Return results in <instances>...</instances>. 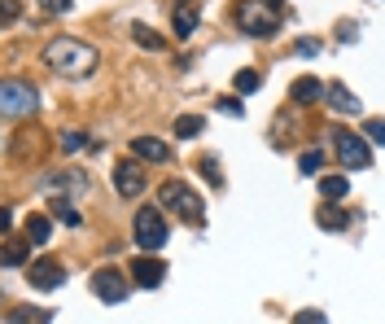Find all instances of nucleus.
Masks as SVG:
<instances>
[{
  "label": "nucleus",
  "mask_w": 385,
  "mask_h": 324,
  "mask_svg": "<svg viewBox=\"0 0 385 324\" xmlns=\"http://www.w3.org/2000/svg\"><path fill=\"white\" fill-rule=\"evenodd\" d=\"M96 48L88 40H75V36H57V40H48L44 44V66L61 75V79H83V75H92L96 71Z\"/></svg>",
  "instance_id": "f257e3e1"
},
{
  "label": "nucleus",
  "mask_w": 385,
  "mask_h": 324,
  "mask_svg": "<svg viewBox=\"0 0 385 324\" xmlns=\"http://www.w3.org/2000/svg\"><path fill=\"white\" fill-rule=\"evenodd\" d=\"M232 18L245 36L254 40H272L280 22H284V0H237V9H232Z\"/></svg>",
  "instance_id": "f03ea898"
},
{
  "label": "nucleus",
  "mask_w": 385,
  "mask_h": 324,
  "mask_svg": "<svg viewBox=\"0 0 385 324\" xmlns=\"http://www.w3.org/2000/svg\"><path fill=\"white\" fill-rule=\"evenodd\" d=\"M158 198H162V206L171 210V215H180L184 223H202V219H206L202 198H197L189 184H180V180H166V184L158 189Z\"/></svg>",
  "instance_id": "7ed1b4c3"
},
{
  "label": "nucleus",
  "mask_w": 385,
  "mask_h": 324,
  "mask_svg": "<svg viewBox=\"0 0 385 324\" xmlns=\"http://www.w3.org/2000/svg\"><path fill=\"white\" fill-rule=\"evenodd\" d=\"M40 110V92L22 79H0V115L5 119H27Z\"/></svg>",
  "instance_id": "20e7f679"
},
{
  "label": "nucleus",
  "mask_w": 385,
  "mask_h": 324,
  "mask_svg": "<svg viewBox=\"0 0 385 324\" xmlns=\"http://www.w3.org/2000/svg\"><path fill=\"white\" fill-rule=\"evenodd\" d=\"M131 233H136V246L145 254H154L166 246V237H171V228H166V219H162V210L158 206H145L136 210V219H131Z\"/></svg>",
  "instance_id": "39448f33"
},
{
  "label": "nucleus",
  "mask_w": 385,
  "mask_h": 324,
  "mask_svg": "<svg viewBox=\"0 0 385 324\" xmlns=\"http://www.w3.org/2000/svg\"><path fill=\"white\" fill-rule=\"evenodd\" d=\"M333 145H337V158L346 171H368L372 167V149L355 136V132H342V127H333Z\"/></svg>",
  "instance_id": "423d86ee"
},
{
  "label": "nucleus",
  "mask_w": 385,
  "mask_h": 324,
  "mask_svg": "<svg viewBox=\"0 0 385 324\" xmlns=\"http://www.w3.org/2000/svg\"><path fill=\"white\" fill-rule=\"evenodd\" d=\"M92 294L101 302H123L127 298V277L119 267H96L92 272Z\"/></svg>",
  "instance_id": "0eeeda50"
},
{
  "label": "nucleus",
  "mask_w": 385,
  "mask_h": 324,
  "mask_svg": "<svg viewBox=\"0 0 385 324\" xmlns=\"http://www.w3.org/2000/svg\"><path fill=\"white\" fill-rule=\"evenodd\" d=\"M48 198H57V193H71V202L79 198V193H88V175H83L79 167H66V171H53V175H44V184H40Z\"/></svg>",
  "instance_id": "6e6552de"
},
{
  "label": "nucleus",
  "mask_w": 385,
  "mask_h": 324,
  "mask_svg": "<svg viewBox=\"0 0 385 324\" xmlns=\"http://www.w3.org/2000/svg\"><path fill=\"white\" fill-rule=\"evenodd\" d=\"M114 189H119V198H140L145 193V167L136 158H127L114 167Z\"/></svg>",
  "instance_id": "1a4fd4ad"
},
{
  "label": "nucleus",
  "mask_w": 385,
  "mask_h": 324,
  "mask_svg": "<svg viewBox=\"0 0 385 324\" xmlns=\"http://www.w3.org/2000/svg\"><path fill=\"white\" fill-rule=\"evenodd\" d=\"M27 281L36 285V289H61L66 285V267L53 263V258H44V263H31L27 267Z\"/></svg>",
  "instance_id": "9d476101"
},
{
  "label": "nucleus",
  "mask_w": 385,
  "mask_h": 324,
  "mask_svg": "<svg viewBox=\"0 0 385 324\" xmlns=\"http://www.w3.org/2000/svg\"><path fill=\"white\" fill-rule=\"evenodd\" d=\"M197 18H202V5H197V0H180L175 13H171V31H175V40H189L193 31H197Z\"/></svg>",
  "instance_id": "9b49d317"
},
{
  "label": "nucleus",
  "mask_w": 385,
  "mask_h": 324,
  "mask_svg": "<svg viewBox=\"0 0 385 324\" xmlns=\"http://www.w3.org/2000/svg\"><path fill=\"white\" fill-rule=\"evenodd\" d=\"M131 277H136V285L140 289H158L162 281H166V263L162 258H136V263H131Z\"/></svg>",
  "instance_id": "f8f14e48"
},
{
  "label": "nucleus",
  "mask_w": 385,
  "mask_h": 324,
  "mask_svg": "<svg viewBox=\"0 0 385 324\" xmlns=\"http://www.w3.org/2000/svg\"><path fill=\"white\" fill-rule=\"evenodd\" d=\"M289 96H293L298 105H315V101H324V84L315 75H298L293 88H289Z\"/></svg>",
  "instance_id": "ddd939ff"
},
{
  "label": "nucleus",
  "mask_w": 385,
  "mask_h": 324,
  "mask_svg": "<svg viewBox=\"0 0 385 324\" xmlns=\"http://www.w3.org/2000/svg\"><path fill=\"white\" fill-rule=\"evenodd\" d=\"M324 101L337 110V115H359V96L346 84H324Z\"/></svg>",
  "instance_id": "4468645a"
},
{
  "label": "nucleus",
  "mask_w": 385,
  "mask_h": 324,
  "mask_svg": "<svg viewBox=\"0 0 385 324\" xmlns=\"http://www.w3.org/2000/svg\"><path fill=\"white\" fill-rule=\"evenodd\" d=\"M131 154L145 158V162H166V158H171V145L158 140V136H136V140H131Z\"/></svg>",
  "instance_id": "2eb2a0df"
},
{
  "label": "nucleus",
  "mask_w": 385,
  "mask_h": 324,
  "mask_svg": "<svg viewBox=\"0 0 385 324\" xmlns=\"http://www.w3.org/2000/svg\"><path fill=\"white\" fill-rule=\"evenodd\" d=\"M27 254H31V241L27 237H13L0 246V267H27Z\"/></svg>",
  "instance_id": "dca6fc26"
},
{
  "label": "nucleus",
  "mask_w": 385,
  "mask_h": 324,
  "mask_svg": "<svg viewBox=\"0 0 385 324\" xmlns=\"http://www.w3.org/2000/svg\"><path fill=\"white\" fill-rule=\"evenodd\" d=\"M27 241H31V246H48V241H53V219L36 210V215L27 219Z\"/></svg>",
  "instance_id": "f3484780"
},
{
  "label": "nucleus",
  "mask_w": 385,
  "mask_h": 324,
  "mask_svg": "<svg viewBox=\"0 0 385 324\" xmlns=\"http://www.w3.org/2000/svg\"><path fill=\"white\" fill-rule=\"evenodd\" d=\"M53 219H57V223H66V228H79V223H83L79 206H71V198H61V193L53 198Z\"/></svg>",
  "instance_id": "a211bd4d"
},
{
  "label": "nucleus",
  "mask_w": 385,
  "mask_h": 324,
  "mask_svg": "<svg viewBox=\"0 0 385 324\" xmlns=\"http://www.w3.org/2000/svg\"><path fill=\"white\" fill-rule=\"evenodd\" d=\"M346 193H350V180H346V175H320V198L342 202Z\"/></svg>",
  "instance_id": "6ab92c4d"
},
{
  "label": "nucleus",
  "mask_w": 385,
  "mask_h": 324,
  "mask_svg": "<svg viewBox=\"0 0 385 324\" xmlns=\"http://www.w3.org/2000/svg\"><path fill=\"white\" fill-rule=\"evenodd\" d=\"M315 219H320V223H324L328 233H342L346 223H350V215H346L342 206H333V202H324V206H320V215H315Z\"/></svg>",
  "instance_id": "aec40b11"
},
{
  "label": "nucleus",
  "mask_w": 385,
  "mask_h": 324,
  "mask_svg": "<svg viewBox=\"0 0 385 324\" xmlns=\"http://www.w3.org/2000/svg\"><path fill=\"white\" fill-rule=\"evenodd\" d=\"M202 127H206L202 115H180V119H175V136H180V140H197V136H202Z\"/></svg>",
  "instance_id": "412c9836"
},
{
  "label": "nucleus",
  "mask_w": 385,
  "mask_h": 324,
  "mask_svg": "<svg viewBox=\"0 0 385 324\" xmlns=\"http://www.w3.org/2000/svg\"><path fill=\"white\" fill-rule=\"evenodd\" d=\"M259 84H263V75H259V71H237V75H232V88H237L241 96L259 92Z\"/></svg>",
  "instance_id": "4be33fe9"
},
{
  "label": "nucleus",
  "mask_w": 385,
  "mask_h": 324,
  "mask_svg": "<svg viewBox=\"0 0 385 324\" xmlns=\"http://www.w3.org/2000/svg\"><path fill=\"white\" fill-rule=\"evenodd\" d=\"M320 167H324V149H307L303 158H298V171L303 175H320Z\"/></svg>",
  "instance_id": "5701e85b"
},
{
  "label": "nucleus",
  "mask_w": 385,
  "mask_h": 324,
  "mask_svg": "<svg viewBox=\"0 0 385 324\" xmlns=\"http://www.w3.org/2000/svg\"><path fill=\"white\" fill-rule=\"evenodd\" d=\"M57 145H61V154H79L83 145H88V136H83L79 127H71V132H61V140H57Z\"/></svg>",
  "instance_id": "b1692460"
},
{
  "label": "nucleus",
  "mask_w": 385,
  "mask_h": 324,
  "mask_svg": "<svg viewBox=\"0 0 385 324\" xmlns=\"http://www.w3.org/2000/svg\"><path fill=\"white\" fill-rule=\"evenodd\" d=\"M215 110H219V115H228V119H241V115H245V105L237 101V96H219V101H215Z\"/></svg>",
  "instance_id": "393cba45"
},
{
  "label": "nucleus",
  "mask_w": 385,
  "mask_h": 324,
  "mask_svg": "<svg viewBox=\"0 0 385 324\" xmlns=\"http://www.w3.org/2000/svg\"><path fill=\"white\" fill-rule=\"evenodd\" d=\"M197 167H202V175H206V180H210L215 189L224 184V171H219V162H215V158H202V162H197Z\"/></svg>",
  "instance_id": "a878e982"
},
{
  "label": "nucleus",
  "mask_w": 385,
  "mask_h": 324,
  "mask_svg": "<svg viewBox=\"0 0 385 324\" xmlns=\"http://www.w3.org/2000/svg\"><path fill=\"white\" fill-rule=\"evenodd\" d=\"M18 0H0V27H5V22H18Z\"/></svg>",
  "instance_id": "bb28decb"
},
{
  "label": "nucleus",
  "mask_w": 385,
  "mask_h": 324,
  "mask_svg": "<svg viewBox=\"0 0 385 324\" xmlns=\"http://www.w3.org/2000/svg\"><path fill=\"white\" fill-rule=\"evenodd\" d=\"M5 320H48V311H40V307H22V311H9Z\"/></svg>",
  "instance_id": "cd10ccee"
},
{
  "label": "nucleus",
  "mask_w": 385,
  "mask_h": 324,
  "mask_svg": "<svg viewBox=\"0 0 385 324\" xmlns=\"http://www.w3.org/2000/svg\"><path fill=\"white\" fill-rule=\"evenodd\" d=\"M131 36H136V44H145V48H162V40L154 36V31H145V27H136Z\"/></svg>",
  "instance_id": "c85d7f7f"
},
{
  "label": "nucleus",
  "mask_w": 385,
  "mask_h": 324,
  "mask_svg": "<svg viewBox=\"0 0 385 324\" xmlns=\"http://www.w3.org/2000/svg\"><path fill=\"white\" fill-rule=\"evenodd\" d=\"M293 53H298V57H315V53H320V40H298Z\"/></svg>",
  "instance_id": "c756f323"
},
{
  "label": "nucleus",
  "mask_w": 385,
  "mask_h": 324,
  "mask_svg": "<svg viewBox=\"0 0 385 324\" xmlns=\"http://www.w3.org/2000/svg\"><path fill=\"white\" fill-rule=\"evenodd\" d=\"M71 5H75V0H40V9H44V13H66Z\"/></svg>",
  "instance_id": "7c9ffc66"
},
{
  "label": "nucleus",
  "mask_w": 385,
  "mask_h": 324,
  "mask_svg": "<svg viewBox=\"0 0 385 324\" xmlns=\"http://www.w3.org/2000/svg\"><path fill=\"white\" fill-rule=\"evenodd\" d=\"M355 36H359V27H355V22H342V27H337V40H342V44H350Z\"/></svg>",
  "instance_id": "2f4dec72"
},
{
  "label": "nucleus",
  "mask_w": 385,
  "mask_h": 324,
  "mask_svg": "<svg viewBox=\"0 0 385 324\" xmlns=\"http://www.w3.org/2000/svg\"><path fill=\"white\" fill-rule=\"evenodd\" d=\"M363 132H368V140H372V145H381V140H385V127H381L377 119H372V123H368V127H363Z\"/></svg>",
  "instance_id": "473e14b6"
},
{
  "label": "nucleus",
  "mask_w": 385,
  "mask_h": 324,
  "mask_svg": "<svg viewBox=\"0 0 385 324\" xmlns=\"http://www.w3.org/2000/svg\"><path fill=\"white\" fill-rule=\"evenodd\" d=\"M9 228H13V210L0 206V233H9Z\"/></svg>",
  "instance_id": "72a5a7b5"
},
{
  "label": "nucleus",
  "mask_w": 385,
  "mask_h": 324,
  "mask_svg": "<svg viewBox=\"0 0 385 324\" xmlns=\"http://www.w3.org/2000/svg\"><path fill=\"white\" fill-rule=\"evenodd\" d=\"M293 320H298V324H315V320H324V311H298Z\"/></svg>",
  "instance_id": "f704fd0d"
}]
</instances>
